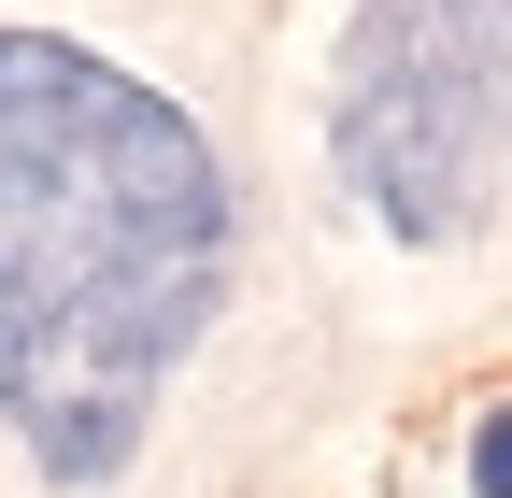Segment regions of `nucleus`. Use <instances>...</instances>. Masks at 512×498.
Wrapping results in <instances>:
<instances>
[{
	"instance_id": "f257e3e1",
	"label": "nucleus",
	"mask_w": 512,
	"mask_h": 498,
	"mask_svg": "<svg viewBox=\"0 0 512 498\" xmlns=\"http://www.w3.org/2000/svg\"><path fill=\"white\" fill-rule=\"evenodd\" d=\"M228 299V171L143 72L0 29V413L57 484H114Z\"/></svg>"
},
{
	"instance_id": "f03ea898",
	"label": "nucleus",
	"mask_w": 512,
	"mask_h": 498,
	"mask_svg": "<svg viewBox=\"0 0 512 498\" xmlns=\"http://www.w3.org/2000/svg\"><path fill=\"white\" fill-rule=\"evenodd\" d=\"M328 143L399 242H484L512 214V0H356Z\"/></svg>"
},
{
	"instance_id": "7ed1b4c3",
	"label": "nucleus",
	"mask_w": 512,
	"mask_h": 498,
	"mask_svg": "<svg viewBox=\"0 0 512 498\" xmlns=\"http://www.w3.org/2000/svg\"><path fill=\"white\" fill-rule=\"evenodd\" d=\"M470 498H512V399L470 427Z\"/></svg>"
}]
</instances>
